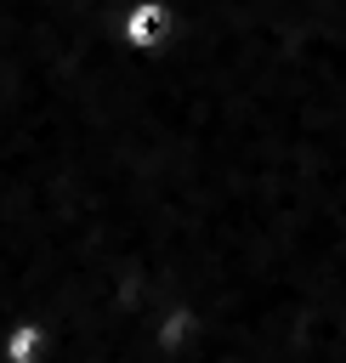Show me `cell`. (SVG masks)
<instances>
[{"label": "cell", "mask_w": 346, "mask_h": 363, "mask_svg": "<svg viewBox=\"0 0 346 363\" xmlns=\"http://www.w3.org/2000/svg\"><path fill=\"white\" fill-rule=\"evenodd\" d=\"M170 34H176V6L170 0H130L119 11V23H113V40L130 57H153Z\"/></svg>", "instance_id": "6da1fadb"}, {"label": "cell", "mask_w": 346, "mask_h": 363, "mask_svg": "<svg viewBox=\"0 0 346 363\" xmlns=\"http://www.w3.org/2000/svg\"><path fill=\"white\" fill-rule=\"evenodd\" d=\"M34 340H40V329L28 323V329H17V340H11L6 352H11V357H28V352H34Z\"/></svg>", "instance_id": "7a4b0ae2"}]
</instances>
